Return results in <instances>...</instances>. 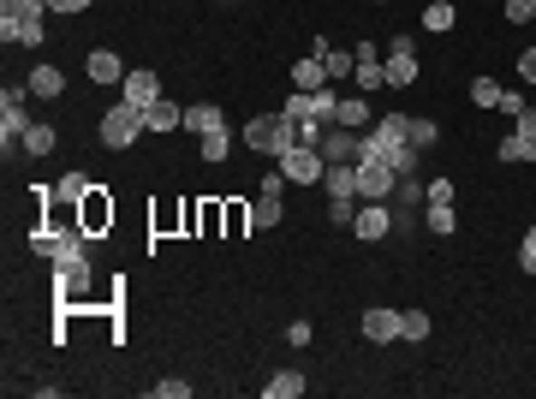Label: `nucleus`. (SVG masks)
I'll return each instance as SVG.
<instances>
[{"label": "nucleus", "instance_id": "obj_1", "mask_svg": "<svg viewBox=\"0 0 536 399\" xmlns=\"http://www.w3.org/2000/svg\"><path fill=\"white\" fill-rule=\"evenodd\" d=\"M364 156L388 161L394 173H417V156H424V149H411V138H406V114H376V126L364 131Z\"/></svg>", "mask_w": 536, "mask_h": 399}, {"label": "nucleus", "instance_id": "obj_2", "mask_svg": "<svg viewBox=\"0 0 536 399\" xmlns=\"http://www.w3.org/2000/svg\"><path fill=\"white\" fill-rule=\"evenodd\" d=\"M48 0H0V48H43Z\"/></svg>", "mask_w": 536, "mask_h": 399}, {"label": "nucleus", "instance_id": "obj_3", "mask_svg": "<svg viewBox=\"0 0 536 399\" xmlns=\"http://www.w3.org/2000/svg\"><path fill=\"white\" fill-rule=\"evenodd\" d=\"M244 143H251L256 156H274V161H281L286 149L298 143V126L286 114H251V119H244Z\"/></svg>", "mask_w": 536, "mask_h": 399}, {"label": "nucleus", "instance_id": "obj_4", "mask_svg": "<svg viewBox=\"0 0 536 399\" xmlns=\"http://www.w3.org/2000/svg\"><path fill=\"white\" fill-rule=\"evenodd\" d=\"M143 108H131V101H108V114H101V149H131V143L143 138Z\"/></svg>", "mask_w": 536, "mask_h": 399}, {"label": "nucleus", "instance_id": "obj_5", "mask_svg": "<svg viewBox=\"0 0 536 399\" xmlns=\"http://www.w3.org/2000/svg\"><path fill=\"white\" fill-rule=\"evenodd\" d=\"M274 167L286 173V185H322V173H328V161H322V149L316 143H292Z\"/></svg>", "mask_w": 536, "mask_h": 399}, {"label": "nucleus", "instance_id": "obj_6", "mask_svg": "<svg viewBox=\"0 0 536 399\" xmlns=\"http://www.w3.org/2000/svg\"><path fill=\"white\" fill-rule=\"evenodd\" d=\"M24 96H30V84L24 90H0V143H6V156H13V143H24V131L36 126L30 119V108H24Z\"/></svg>", "mask_w": 536, "mask_h": 399}, {"label": "nucleus", "instance_id": "obj_7", "mask_svg": "<svg viewBox=\"0 0 536 399\" xmlns=\"http://www.w3.org/2000/svg\"><path fill=\"white\" fill-rule=\"evenodd\" d=\"M316 149H322L328 167H358V161H364V131H352V126H328Z\"/></svg>", "mask_w": 536, "mask_h": 399}, {"label": "nucleus", "instance_id": "obj_8", "mask_svg": "<svg viewBox=\"0 0 536 399\" xmlns=\"http://www.w3.org/2000/svg\"><path fill=\"white\" fill-rule=\"evenodd\" d=\"M381 71H388V90H411L417 84V43H411V36H394Z\"/></svg>", "mask_w": 536, "mask_h": 399}, {"label": "nucleus", "instance_id": "obj_9", "mask_svg": "<svg viewBox=\"0 0 536 399\" xmlns=\"http://www.w3.org/2000/svg\"><path fill=\"white\" fill-rule=\"evenodd\" d=\"M394 185H399V173L388 167V161H376V156L358 161V197H364V203H388V197H394Z\"/></svg>", "mask_w": 536, "mask_h": 399}, {"label": "nucleus", "instance_id": "obj_10", "mask_svg": "<svg viewBox=\"0 0 536 399\" xmlns=\"http://www.w3.org/2000/svg\"><path fill=\"white\" fill-rule=\"evenodd\" d=\"M352 54H358V71H352L358 96H376V90H388V71H381V60H388V48H381V43H358Z\"/></svg>", "mask_w": 536, "mask_h": 399}, {"label": "nucleus", "instance_id": "obj_11", "mask_svg": "<svg viewBox=\"0 0 536 399\" xmlns=\"http://www.w3.org/2000/svg\"><path fill=\"white\" fill-rule=\"evenodd\" d=\"M388 227H394V214H388V203H358V214H352V239H364V244H381V239H388Z\"/></svg>", "mask_w": 536, "mask_h": 399}, {"label": "nucleus", "instance_id": "obj_12", "mask_svg": "<svg viewBox=\"0 0 536 399\" xmlns=\"http://www.w3.org/2000/svg\"><path fill=\"white\" fill-rule=\"evenodd\" d=\"M120 101H131V108H149V101H161V78L149 66L126 71V84H120Z\"/></svg>", "mask_w": 536, "mask_h": 399}, {"label": "nucleus", "instance_id": "obj_13", "mask_svg": "<svg viewBox=\"0 0 536 399\" xmlns=\"http://www.w3.org/2000/svg\"><path fill=\"white\" fill-rule=\"evenodd\" d=\"M358 328H364L369 346H394V340H399V310L376 304V310H364V322H358Z\"/></svg>", "mask_w": 536, "mask_h": 399}, {"label": "nucleus", "instance_id": "obj_14", "mask_svg": "<svg viewBox=\"0 0 536 399\" xmlns=\"http://www.w3.org/2000/svg\"><path fill=\"white\" fill-rule=\"evenodd\" d=\"M78 209H84V214H78V227H84V233H101V227H113V203H108V185H90Z\"/></svg>", "mask_w": 536, "mask_h": 399}, {"label": "nucleus", "instance_id": "obj_15", "mask_svg": "<svg viewBox=\"0 0 536 399\" xmlns=\"http://www.w3.org/2000/svg\"><path fill=\"white\" fill-rule=\"evenodd\" d=\"M54 286H60V299H84V286H90V257L54 262Z\"/></svg>", "mask_w": 536, "mask_h": 399}, {"label": "nucleus", "instance_id": "obj_16", "mask_svg": "<svg viewBox=\"0 0 536 399\" xmlns=\"http://www.w3.org/2000/svg\"><path fill=\"white\" fill-rule=\"evenodd\" d=\"M90 78H96L101 90H120V84H126V66H120L113 48H90Z\"/></svg>", "mask_w": 536, "mask_h": 399}, {"label": "nucleus", "instance_id": "obj_17", "mask_svg": "<svg viewBox=\"0 0 536 399\" xmlns=\"http://www.w3.org/2000/svg\"><path fill=\"white\" fill-rule=\"evenodd\" d=\"M334 126L369 131V126H376V108H369V96H340V108H334Z\"/></svg>", "mask_w": 536, "mask_h": 399}, {"label": "nucleus", "instance_id": "obj_18", "mask_svg": "<svg viewBox=\"0 0 536 399\" xmlns=\"http://www.w3.org/2000/svg\"><path fill=\"white\" fill-rule=\"evenodd\" d=\"M143 126H149V131H185V108L161 96V101H149V108H143Z\"/></svg>", "mask_w": 536, "mask_h": 399}, {"label": "nucleus", "instance_id": "obj_19", "mask_svg": "<svg viewBox=\"0 0 536 399\" xmlns=\"http://www.w3.org/2000/svg\"><path fill=\"white\" fill-rule=\"evenodd\" d=\"M185 131L191 138H209V131H226V114L215 101H197V108H185Z\"/></svg>", "mask_w": 536, "mask_h": 399}, {"label": "nucleus", "instance_id": "obj_20", "mask_svg": "<svg viewBox=\"0 0 536 399\" xmlns=\"http://www.w3.org/2000/svg\"><path fill=\"white\" fill-rule=\"evenodd\" d=\"M30 96H48V101H60V96H66V71H60V66H48V60H43V66L30 71Z\"/></svg>", "mask_w": 536, "mask_h": 399}, {"label": "nucleus", "instance_id": "obj_21", "mask_svg": "<svg viewBox=\"0 0 536 399\" xmlns=\"http://www.w3.org/2000/svg\"><path fill=\"white\" fill-rule=\"evenodd\" d=\"M292 84H298V90H322V84H328L322 54H298V60H292Z\"/></svg>", "mask_w": 536, "mask_h": 399}, {"label": "nucleus", "instance_id": "obj_22", "mask_svg": "<svg viewBox=\"0 0 536 399\" xmlns=\"http://www.w3.org/2000/svg\"><path fill=\"white\" fill-rule=\"evenodd\" d=\"M304 387H311V382H304L298 370H274V375L263 382V399H298Z\"/></svg>", "mask_w": 536, "mask_h": 399}, {"label": "nucleus", "instance_id": "obj_23", "mask_svg": "<svg viewBox=\"0 0 536 399\" xmlns=\"http://www.w3.org/2000/svg\"><path fill=\"white\" fill-rule=\"evenodd\" d=\"M322 66H328V84H346V78L358 71V54H352V48H328Z\"/></svg>", "mask_w": 536, "mask_h": 399}, {"label": "nucleus", "instance_id": "obj_24", "mask_svg": "<svg viewBox=\"0 0 536 399\" xmlns=\"http://www.w3.org/2000/svg\"><path fill=\"white\" fill-rule=\"evenodd\" d=\"M322 191H328V197H358V167H328L322 173Z\"/></svg>", "mask_w": 536, "mask_h": 399}, {"label": "nucleus", "instance_id": "obj_25", "mask_svg": "<svg viewBox=\"0 0 536 399\" xmlns=\"http://www.w3.org/2000/svg\"><path fill=\"white\" fill-rule=\"evenodd\" d=\"M54 126H43V119H36V126H30L24 131V156H36V161H43V156H54Z\"/></svg>", "mask_w": 536, "mask_h": 399}, {"label": "nucleus", "instance_id": "obj_26", "mask_svg": "<svg viewBox=\"0 0 536 399\" xmlns=\"http://www.w3.org/2000/svg\"><path fill=\"white\" fill-rule=\"evenodd\" d=\"M429 233H436V239H453V233H459V214H453V203H429Z\"/></svg>", "mask_w": 536, "mask_h": 399}, {"label": "nucleus", "instance_id": "obj_27", "mask_svg": "<svg viewBox=\"0 0 536 399\" xmlns=\"http://www.w3.org/2000/svg\"><path fill=\"white\" fill-rule=\"evenodd\" d=\"M494 156L507 161V167H512V161H536V143H531V138H519V131H512V138H501V143H494Z\"/></svg>", "mask_w": 536, "mask_h": 399}, {"label": "nucleus", "instance_id": "obj_28", "mask_svg": "<svg viewBox=\"0 0 536 399\" xmlns=\"http://www.w3.org/2000/svg\"><path fill=\"white\" fill-rule=\"evenodd\" d=\"M406 138H411V149H429V143L441 138V126H436V119H424V114H406Z\"/></svg>", "mask_w": 536, "mask_h": 399}, {"label": "nucleus", "instance_id": "obj_29", "mask_svg": "<svg viewBox=\"0 0 536 399\" xmlns=\"http://www.w3.org/2000/svg\"><path fill=\"white\" fill-rule=\"evenodd\" d=\"M453 24H459V13H453L447 0H436V6H424V30H436V36H447Z\"/></svg>", "mask_w": 536, "mask_h": 399}, {"label": "nucleus", "instance_id": "obj_30", "mask_svg": "<svg viewBox=\"0 0 536 399\" xmlns=\"http://www.w3.org/2000/svg\"><path fill=\"white\" fill-rule=\"evenodd\" d=\"M399 340H429V310H399Z\"/></svg>", "mask_w": 536, "mask_h": 399}, {"label": "nucleus", "instance_id": "obj_31", "mask_svg": "<svg viewBox=\"0 0 536 399\" xmlns=\"http://www.w3.org/2000/svg\"><path fill=\"white\" fill-rule=\"evenodd\" d=\"M197 149H203V161H226L233 156V131H209V138H197Z\"/></svg>", "mask_w": 536, "mask_h": 399}, {"label": "nucleus", "instance_id": "obj_32", "mask_svg": "<svg viewBox=\"0 0 536 399\" xmlns=\"http://www.w3.org/2000/svg\"><path fill=\"white\" fill-rule=\"evenodd\" d=\"M84 191H90V179H84V173H60L54 197H66V203H84Z\"/></svg>", "mask_w": 536, "mask_h": 399}, {"label": "nucleus", "instance_id": "obj_33", "mask_svg": "<svg viewBox=\"0 0 536 399\" xmlns=\"http://www.w3.org/2000/svg\"><path fill=\"white\" fill-rule=\"evenodd\" d=\"M352 214H358V197H328V221L334 227H352Z\"/></svg>", "mask_w": 536, "mask_h": 399}, {"label": "nucleus", "instance_id": "obj_34", "mask_svg": "<svg viewBox=\"0 0 536 399\" xmlns=\"http://www.w3.org/2000/svg\"><path fill=\"white\" fill-rule=\"evenodd\" d=\"M471 101H477V108H494V101H501V84H494V78H477V84H471Z\"/></svg>", "mask_w": 536, "mask_h": 399}, {"label": "nucleus", "instance_id": "obj_35", "mask_svg": "<svg viewBox=\"0 0 536 399\" xmlns=\"http://www.w3.org/2000/svg\"><path fill=\"white\" fill-rule=\"evenodd\" d=\"M394 197H399V203H417V197H424V179H417V173H399Z\"/></svg>", "mask_w": 536, "mask_h": 399}, {"label": "nucleus", "instance_id": "obj_36", "mask_svg": "<svg viewBox=\"0 0 536 399\" xmlns=\"http://www.w3.org/2000/svg\"><path fill=\"white\" fill-rule=\"evenodd\" d=\"M424 203H453V179H447V173L424 185Z\"/></svg>", "mask_w": 536, "mask_h": 399}, {"label": "nucleus", "instance_id": "obj_37", "mask_svg": "<svg viewBox=\"0 0 536 399\" xmlns=\"http://www.w3.org/2000/svg\"><path fill=\"white\" fill-rule=\"evenodd\" d=\"M519 269H524V274H536V227L519 239Z\"/></svg>", "mask_w": 536, "mask_h": 399}, {"label": "nucleus", "instance_id": "obj_38", "mask_svg": "<svg viewBox=\"0 0 536 399\" xmlns=\"http://www.w3.org/2000/svg\"><path fill=\"white\" fill-rule=\"evenodd\" d=\"M536 18V0H507V24H531Z\"/></svg>", "mask_w": 536, "mask_h": 399}, {"label": "nucleus", "instance_id": "obj_39", "mask_svg": "<svg viewBox=\"0 0 536 399\" xmlns=\"http://www.w3.org/2000/svg\"><path fill=\"white\" fill-rule=\"evenodd\" d=\"M161 399H191V382H179V375H168V382H156Z\"/></svg>", "mask_w": 536, "mask_h": 399}, {"label": "nucleus", "instance_id": "obj_40", "mask_svg": "<svg viewBox=\"0 0 536 399\" xmlns=\"http://www.w3.org/2000/svg\"><path fill=\"white\" fill-rule=\"evenodd\" d=\"M512 131H519V138H531V143H536V108H524V114H512Z\"/></svg>", "mask_w": 536, "mask_h": 399}, {"label": "nucleus", "instance_id": "obj_41", "mask_svg": "<svg viewBox=\"0 0 536 399\" xmlns=\"http://www.w3.org/2000/svg\"><path fill=\"white\" fill-rule=\"evenodd\" d=\"M311 340H316L311 322H292V328H286V346H311Z\"/></svg>", "mask_w": 536, "mask_h": 399}, {"label": "nucleus", "instance_id": "obj_42", "mask_svg": "<svg viewBox=\"0 0 536 399\" xmlns=\"http://www.w3.org/2000/svg\"><path fill=\"white\" fill-rule=\"evenodd\" d=\"M494 108H501V114H524L531 101H524V96H512V90H501V101H494Z\"/></svg>", "mask_w": 536, "mask_h": 399}, {"label": "nucleus", "instance_id": "obj_43", "mask_svg": "<svg viewBox=\"0 0 536 399\" xmlns=\"http://www.w3.org/2000/svg\"><path fill=\"white\" fill-rule=\"evenodd\" d=\"M519 78H524V84H536V48H524V54H519Z\"/></svg>", "mask_w": 536, "mask_h": 399}, {"label": "nucleus", "instance_id": "obj_44", "mask_svg": "<svg viewBox=\"0 0 536 399\" xmlns=\"http://www.w3.org/2000/svg\"><path fill=\"white\" fill-rule=\"evenodd\" d=\"M226 227L244 233V227H251V209H239V203H233V209H226Z\"/></svg>", "mask_w": 536, "mask_h": 399}, {"label": "nucleus", "instance_id": "obj_45", "mask_svg": "<svg viewBox=\"0 0 536 399\" xmlns=\"http://www.w3.org/2000/svg\"><path fill=\"white\" fill-rule=\"evenodd\" d=\"M197 227H203V233L221 227V209H215V203H209V209H197Z\"/></svg>", "mask_w": 536, "mask_h": 399}, {"label": "nucleus", "instance_id": "obj_46", "mask_svg": "<svg viewBox=\"0 0 536 399\" xmlns=\"http://www.w3.org/2000/svg\"><path fill=\"white\" fill-rule=\"evenodd\" d=\"M84 6H90V0H48V13H66V18H72V13H84Z\"/></svg>", "mask_w": 536, "mask_h": 399}]
</instances>
